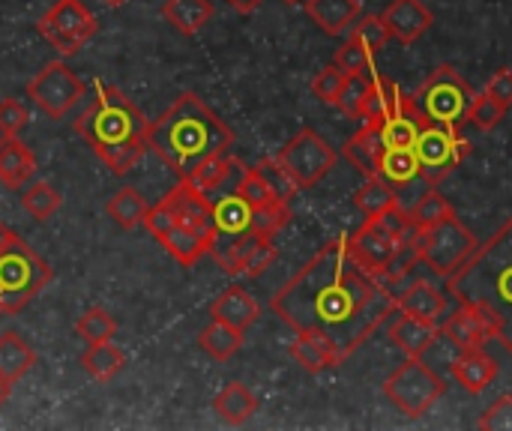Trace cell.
<instances>
[{"instance_id":"cell-1","label":"cell","mask_w":512,"mask_h":431,"mask_svg":"<svg viewBox=\"0 0 512 431\" xmlns=\"http://www.w3.org/2000/svg\"><path fill=\"white\" fill-rule=\"evenodd\" d=\"M270 309L294 333L330 339L348 360L399 306L390 282L354 255L348 237H336L276 291Z\"/></svg>"},{"instance_id":"cell-2","label":"cell","mask_w":512,"mask_h":431,"mask_svg":"<svg viewBox=\"0 0 512 431\" xmlns=\"http://www.w3.org/2000/svg\"><path fill=\"white\" fill-rule=\"evenodd\" d=\"M450 300L474 306L512 354V219H507L474 255L447 276Z\"/></svg>"},{"instance_id":"cell-3","label":"cell","mask_w":512,"mask_h":431,"mask_svg":"<svg viewBox=\"0 0 512 431\" xmlns=\"http://www.w3.org/2000/svg\"><path fill=\"white\" fill-rule=\"evenodd\" d=\"M231 144L234 132L228 123L195 93L177 96V102L147 126V150H153L180 180L204 159L228 153Z\"/></svg>"},{"instance_id":"cell-4","label":"cell","mask_w":512,"mask_h":431,"mask_svg":"<svg viewBox=\"0 0 512 431\" xmlns=\"http://www.w3.org/2000/svg\"><path fill=\"white\" fill-rule=\"evenodd\" d=\"M147 117L108 84H96V99L75 117V132L111 168L126 174L147 150Z\"/></svg>"},{"instance_id":"cell-5","label":"cell","mask_w":512,"mask_h":431,"mask_svg":"<svg viewBox=\"0 0 512 431\" xmlns=\"http://www.w3.org/2000/svg\"><path fill=\"white\" fill-rule=\"evenodd\" d=\"M51 282V267L15 237L0 249V312L24 309Z\"/></svg>"},{"instance_id":"cell-6","label":"cell","mask_w":512,"mask_h":431,"mask_svg":"<svg viewBox=\"0 0 512 431\" xmlns=\"http://www.w3.org/2000/svg\"><path fill=\"white\" fill-rule=\"evenodd\" d=\"M444 393H447V378L438 375L423 357H408V363H402L384 381V396L411 420L429 414Z\"/></svg>"},{"instance_id":"cell-7","label":"cell","mask_w":512,"mask_h":431,"mask_svg":"<svg viewBox=\"0 0 512 431\" xmlns=\"http://www.w3.org/2000/svg\"><path fill=\"white\" fill-rule=\"evenodd\" d=\"M474 96L477 93L471 90V84L453 66H441L426 78V84L420 87L414 102L423 111L426 123L459 129L468 120V108H471Z\"/></svg>"},{"instance_id":"cell-8","label":"cell","mask_w":512,"mask_h":431,"mask_svg":"<svg viewBox=\"0 0 512 431\" xmlns=\"http://www.w3.org/2000/svg\"><path fill=\"white\" fill-rule=\"evenodd\" d=\"M477 246V237L465 228V222H459V216H450L432 228L417 231V261H423L441 279L462 267Z\"/></svg>"},{"instance_id":"cell-9","label":"cell","mask_w":512,"mask_h":431,"mask_svg":"<svg viewBox=\"0 0 512 431\" xmlns=\"http://www.w3.org/2000/svg\"><path fill=\"white\" fill-rule=\"evenodd\" d=\"M336 150L330 147L327 138H321L315 129H300L276 156V162L282 165V171L291 177V183L297 189H309L315 186L321 177H327L336 165Z\"/></svg>"},{"instance_id":"cell-10","label":"cell","mask_w":512,"mask_h":431,"mask_svg":"<svg viewBox=\"0 0 512 431\" xmlns=\"http://www.w3.org/2000/svg\"><path fill=\"white\" fill-rule=\"evenodd\" d=\"M39 33L48 45H54L57 54L72 57L78 54L99 30V21L81 0H57L42 18H39Z\"/></svg>"},{"instance_id":"cell-11","label":"cell","mask_w":512,"mask_h":431,"mask_svg":"<svg viewBox=\"0 0 512 431\" xmlns=\"http://www.w3.org/2000/svg\"><path fill=\"white\" fill-rule=\"evenodd\" d=\"M414 153L420 159L423 177L429 183H441L453 168H459L471 156V144H468V138L459 135L456 126L426 123L414 144Z\"/></svg>"},{"instance_id":"cell-12","label":"cell","mask_w":512,"mask_h":431,"mask_svg":"<svg viewBox=\"0 0 512 431\" xmlns=\"http://www.w3.org/2000/svg\"><path fill=\"white\" fill-rule=\"evenodd\" d=\"M84 81L66 66V63H48L45 69H39V75L27 84V96L33 99V105L48 114L51 120H60L69 114V108H75L84 96Z\"/></svg>"},{"instance_id":"cell-13","label":"cell","mask_w":512,"mask_h":431,"mask_svg":"<svg viewBox=\"0 0 512 431\" xmlns=\"http://www.w3.org/2000/svg\"><path fill=\"white\" fill-rule=\"evenodd\" d=\"M210 255L228 276H261L276 261L273 240H264L252 231L237 237H213Z\"/></svg>"},{"instance_id":"cell-14","label":"cell","mask_w":512,"mask_h":431,"mask_svg":"<svg viewBox=\"0 0 512 431\" xmlns=\"http://www.w3.org/2000/svg\"><path fill=\"white\" fill-rule=\"evenodd\" d=\"M159 204H165L171 210L177 225H183V228L195 231L198 237H204L207 243H213V237H216L213 201L201 189H195L189 180H180Z\"/></svg>"},{"instance_id":"cell-15","label":"cell","mask_w":512,"mask_h":431,"mask_svg":"<svg viewBox=\"0 0 512 431\" xmlns=\"http://www.w3.org/2000/svg\"><path fill=\"white\" fill-rule=\"evenodd\" d=\"M381 15L390 27V36L402 45H414L435 24V15L423 0H390Z\"/></svg>"},{"instance_id":"cell-16","label":"cell","mask_w":512,"mask_h":431,"mask_svg":"<svg viewBox=\"0 0 512 431\" xmlns=\"http://www.w3.org/2000/svg\"><path fill=\"white\" fill-rule=\"evenodd\" d=\"M450 375H453V381L462 390H468L471 396H480V393H486L498 381V363L483 348H465L456 357Z\"/></svg>"},{"instance_id":"cell-17","label":"cell","mask_w":512,"mask_h":431,"mask_svg":"<svg viewBox=\"0 0 512 431\" xmlns=\"http://www.w3.org/2000/svg\"><path fill=\"white\" fill-rule=\"evenodd\" d=\"M258 315H261V306H258L255 297H252L246 288H240V285L222 291V294L213 300V306H210V318H213V321H222V324H228V327H234V330H240V333H246V330L258 321Z\"/></svg>"},{"instance_id":"cell-18","label":"cell","mask_w":512,"mask_h":431,"mask_svg":"<svg viewBox=\"0 0 512 431\" xmlns=\"http://www.w3.org/2000/svg\"><path fill=\"white\" fill-rule=\"evenodd\" d=\"M408 102V93L393 81V78H384V75H372V84H369V93H366V102H363V111L357 120L363 123H384L387 117H393L402 105Z\"/></svg>"},{"instance_id":"cell-19","label":"cell","mask_w":512,"mask_h":431,"mask_svg":"<svg viewBox=\"0 0 512 431\" xmlns=\"http://www.w3.org/2000/svg\"><path fill=\"white\" fill-rule=\"evenodd\" d=\"M396 306H399V312L417 315L435 327H441L450 315V297L441 294L435 285H426V282L411 285L402 297H396Z\"/></svg>"},{"instance_id":"cell-20","label":"cell","mask_w":512,"mask_h":431,"mask_svg":"<svg viewBox=\"0 0 512 431\" xmlns=\"http://www.w3.org/2000/svg\"><path fill=\"white\" fill-rule=\"evenodd\" d=\"M441 330L465 351V348H483L489 339H492V327L489 321L474 309V306H456L447 321L441 324Z\"/></svg>"},{"instance_id":"cell-21","label":"cell","mask_w":512,"mask_h":431,"mask_svg":"<svg viewBox=\"0 0 512 431\" xmlns=\"http://www.w3.org/2000/svg\"><path fill=\"white\" fill-rule=\"evenodd\" d=\"M384 150H387V144H384V135H381V126H378V123H363V126L345 141V156L354 162V168H357L363 177L378 174V165H381Z\"/></svg>"},{"instance_id":"cell-22","label":"cell","mask_w":512,"mask_h":431,"mask_svg":"<svg viewBox=\"0 0 512 431\" xmlns=\"http://www.w3.org/2000/svg\"><path fill=\"white\" fill-rule=\"evenodd\" d=\"M291 357L312 375L339 369L345 363V357L336 351V345L324 336H309V333H297V339L291 342Z\"/></svg>"},{"instance_id":"cell-23","label":"cell","mask_w":512,"mask_h":431,"mask_svg":"<svg viewBox=\"0 0 512 431\" xmlns=\"http://www.w3.org/2000/svg\"><path fill=\"white\" fill-rule=\"evenodd\" d=\"M36 174V156L15 135L0 138V183L9 189H21Z\"/></svg>"},{"instance_id":"cell-24","label":"cell","mask_w":512,"mask_h":431,"mask_svg":"<svg viewBox=\"0 0 512 431\" xmlns=\"http://www.w3.org/2000/svg\"><path fill=\"white\" fill-rule=\"evenodd\" d=\"M303 6L327 36H342L360 18V0H306Z\"/></svg>"},{"instance_id":"cell-25","label":"cell","mask_w":512,"mask_h":431,"mask_svg":"<svg viewBox=\"0 0 512 431\" xmlns=\"http://www.w3.org/2000/svg\"><path fill=\"white\" fill-rule=\"evenodd\" d=\"M213 201V219H216V237H237L252 228V207L231 189L216 192Z\"/></svg>"},{"instance_id":"cell-26","label":"cell","mask_w":512,"mask_h":431,"mask_svg":"<svg viewBox=\"0 0 512 431\" xmlns=\"http://www.w3.org/2000/svg\"><path fill=\"white\" fill-rule=\"evenodd\" d=\"M426 126V117L423 111L417 108L414 96H408V102L381 123V135H384V144L387 147H414L420 132Z\"/></svg>"},{"instance_id":"cell-27","label":"cell","mask_w":512,"mask_h":431,"mask_svg":"<svg viewBox=\"0 0 512 431\" xmlns=\"http://www.w3.org/2000/svg\"><path fill=\"white\" fill-rule=\"evenodd\" d=\"M438 333H441V327H435V324H429V321H423V318H417V315H408V312H402V315L396 318V324L390 327V339H393L408 357H423L426 348L435 342Z\"/></svg>"},{"instance_id":"cell-28","label":"cell","mask_w":512,"mask_h":431,"mask_svg":"<svg viewBox=\"0 0 512 431\" xmlns=\"http://www.w3.org/2000/svg\"><path fill=\"white\" fill-rule=\"evenodd\" d=\"M213 411H216V417H219L222 423H228V426H243V423L258 411V399H255V393H252L246 384L231 381V384H225L222 393L213 399Z\"/></svg>"},{"instance_id":"cell-29","label":"cell","mask_w":512,"mask_h":431,"mask_svg":"<svg viewBox=\"0 0 512 431\" xmlns=\"http://www.w3.org/2000/svg\"><path fill=\"white\" fill-rule=\"evenodd\" d=\"M378 177L384 183H390L393 189H405L417 177H423V168H420L414 147H387L381 156V165H378Z\"/></svg>"},{"instance_id":"cell-30","label":"cell","mask_w":512,"mask_h":431,"mask_svg":"<svg viewBox=\"0 0 512 431\" xmlns=\"http://www.w3.org/2000/svg\"><path fill=\"white\" fill-rule=\"evenodd\" d=\"M162 18L177 33L195 36L213 18V3L210 0H165L162 3Z\"/></svg>"},{"instance_id":"cell-31","label":"cell","mask_w":512,"mask_h":431,"mask_svg":"<svg viewBox=\"0 0 512 431\" xmlns=\"http://www.w3.org/2000/svg\"><path fill=\"white\" fill-rule=\"evenodd\" d=\"M36 366V354L33 348L12 330L0 333V378L15 384L21 381L30 369Z\"/></svg>"},{"instance_id":"cell-32","label":"cell","mask_w":512,"mask_h":431,"mask_svg":"<svg viewBox=\"0 0 512 431\" xmlns=\"http://www.w3.org/2000/svg\"><path fill=\"white\" fill-rule=\"evenodd\" d=\"M240 162L237 159H231L228 153H216V156H210V159H204L189 177H183V180H189L195 189H201L207 198H213L234 174H240Z\"/></svg>"},{"instance_id":"cell-33","label":"cell","mask_w":512,"mask_h":431,"mask_svg":"<svg viewBox=\"0 0 512 431\" xmlns=\"http://www.w3.org/2000/svg\"><path fill=\"white\" fill-rule=\"evenodd\" d=\"M162 249L183 267H192L198 264L207 252H210V243L204 237H198L195 231L183 228V225H171L162 237H159Z\"/></svg>"},{"instance_id":"cell-34","label":"cell","mask_w":512,"mask_h":431,"mask_svg":"<svg viewBox=\"0 0 512 431\" xmlns=\"http://www.w3.org/2000/svg\"><path fill=\"white\" fill-rule=\"evenodd\" d=\"M105 210H108V219H111L117 228L132 231V228L144 225V216H147L150 207H147V201H144L132 186H123V189H117V192L108 198Z\"/></svg>"},{"instance_id":"cell-35","label":"cell","mask_w":512,"mask_h":431,"mask_svg":"<svg viewBox=\"0 0 512 431\" xmlns=\"http://www.w3.org/2000/svg\"><path fill=\"white\" fill-rule=\"evenodd\" d=\"M126 366V354L108 339V342H96L87 345L84 357H81V369L93 378V381H111L120 369Z\"/></svg>"},{"instance_id":"cell-36","label":"cell","mask_w":512,"mask_h":431,"mask_svg":"<svg viewBox=\"0 0 512 431\" xmlns=\"http://www.w3.org/2000/svg\"><path fill=\"white\" fill-rule=\"evenodd\" d=\"M240 345H243V333L234 330V327H228V324H222V321H210V324L198 333V348H201L207 357L219 360V363L231 360V357L240 351Z\"/></svg>"},{"instance_id":"cell-37","label":"cell","mask_w":512,"mask_h":431,"mask_svg":"<svg viewBox=\"0 0 512 431\" xmlns=\"http://www.w3.org/2000/svg\"><path fill=\"white\" fill-rule=\"evenodd\" d=\"M354 204H357L360 213L369 219V216H378V213L390 210L393 204H399V198H396V189H393L390 183H384L378 174H372V177H366V183L357 189Z\"/></svg>"},{"instance_id":"cell-38","label":"cell","mask_w":512,"mask_h":431,"mask_svg":"<svg viewBox=\"0 0 512 431\" xmlns=\"http://www.w3.org/2000/svg\"><path fill=\"white\" fill-rule=\"evenodd\" d=\"M60 204H63L60 192H57L51 183H45V180H36V183H30V186L21 192V207H24L36 222H48V219L60 210Z\"/></svg>"},{"instance_id":"cell-39","label":"cell","mask_w":512,"mask_h":431,"mask_svg":"<svg viewBox=\"0 0 512 431\" xmlns=\"http://www.w3.org/2000/svg\"><path fill=\"white\" fill-rule=\"evenodd\" d=\"M411 222H414V228L417 231H423V228H432V225H438V222H444V219H450V216H456V210H453V204L441 195V192H426L411 210Z\"/></svg>"},{"instance_id":"cell-40","label":"cell","mask_w":512,"mask_h":431,"mask_svg":"<svg viewBox=\"0 0 512 431\" xmlns=\"http://www.w3.org/2000/svg\"><path fill=\"white\" fill-rule=\"evenodd\" d=\"M234 192H237V195L252 207V210L282 201V198H276V192L267 186V180L261 177V171H258V168H243V171H240V177H237V183H234Z\"/></svg>"},{"instance_id":"cell-41","label":"cell","mask_w":512,"mask_h":431,"mask_svg":"<svg viewBox=\"0 0 512 431\" xmlns=\"http://www.w3.org/2000/svg\"><path fill=\"white\" fill-rule=\"evenodd\" d=\"M75 333H78V339H84L87 345L108 342V339L117 333V321H114L105 309L93 306V309H87V312L75 321Z\"/></svg>"},{"instance_id":"cell-42","label":"cell","mask_w":512,"mask_h":431,"mask_svg":"<svg viewBox=\"0 0 512 431\" xmlns=\"http://www.w3.org/2000/svg\"><path fill=\"white\" fill-rule=\"evenodd\" d=\"M291 222V207L288 201H276V204H267V207H258L252 210V234L264 237V240H273L285 225Z\"/></svg>"},{"instance_id":"cell-43","label":"cell","mask_w":512,"mask_h":431,"mask_svg":"<svg viewBox=\"0 0 512 431\" xmlns=\"http://www.w3.org/2000/svg\"><path fill=\"white\" fill-rule=\"evenodd\" d=\"M372 75H375V69L360 72V75H348V81H345V87H342V93H339V99H336V108H339L342 114L360 117L363 102H366V93H369V84H372Z\"/></svg>"},{"instance_id":"cell-44","label":"cell","mask_w":512,"mask_h":431,"mask_svg":"<svg viewBox=\"0 0 512 431\" xmlns=\"http://www.w3.org/2000/svg\"><path fill=\"white\" fill-rule=\"evenodd\" d=\"M504 114H507V105H501L495 96H489V93L483 90V93H477V96H474V102H471V108H468V120H465V123H474L480 132H492V129L504 120Z\"/></svg>"},{"instance_id":"cell-45","label":"cell","mask_w":512,"mask_h":431,"mask_svg":"<svg viewBox=\"0 0 512 431\" xmlns=\"http://www.w3.org/2000/svg\"><path fill=\"white\" fill-rule=\"evenodd\" d=\"M351 36L357 42H363L372 54H378L393 36H390V27L384 21V15H366V18H357L354 27H351Z\"/></svg>"},{"instance_id":"cell-46","label":"cell","mask_w":512,"mask_h":431,"mask_svg":"<svg viewBox=\"0 0 512 431\" xmlns=\"http://www.w3.org/2000/svg\"><path fill=\"white\" fill-rule=\"evenodd\" d=\"M372 60H375V54H372L363 42H357L354 36H351V39L336 51V57H333V63H336L345 75H360V72L375 69Z\"/></svg>"},{"instance_id":"cell-47","label":"cell","mask_w":512,"mask_h":431,"mask_svg":"<svg viewBox=\"0 0 512 431\" xmlns=\"http://www.w3.org/2000/svg\"><path fill=\"white\" fill-rule=\"evenodd\" d=\"M345 81H348V75H345L336 63H327V66L312 78V93H315L321 102L336 105V99H339V93H342Z\"/></svg>"},{"instance_id":"cell-48","label":"cell","mask_w":512,"mask_h":431,"mask_svg":"<svg viewBox=\"0 0 512 431\" xmlns=\"http://www.w3.org/2000/svg\"><path fill=\"white\" fill-rule=\"evenodd\" d=\"M255 168L261 171V177L267 180V186L276 192V198H282V201H291V195L297 192V186L291 183V177L282 171V165H279L276 159H264V162H258Z\"/></svg>"},{"instance_id":"cell-49","label":"cell","mask_w":512,"mask_h":431,"mask_svg":"<svg viewBox=\"0 0 512 431\" xmlns=\"http://www.w3.org/2000/svg\"><path fill=\"white\" fill-rule=\"evenodd\" d=\"M30 114L18 99H3L0 102V132L3 135H18L27 126Z\"/></svg>"},{"instance_id":"cell-50","label":"cell","mask_w":512,"mask_h":431,"mask_svg":"<svg viewBox=\"0 0 512 431\" xmlns=\"http://www.w3.org/2000/svg\"><path fill=\"white\" fill-rule=\"evenodd\" d=\"M480 429L489 431H512V396H501L477 423Z\"/></svg>"},{"instance_id":"cell-51","label":"cell","mask_w":512,"mask_h":431,"mask_svg":"<svg viewBox=\"0 0 512 431\" xmlns=\"http://www.w3.org/2000/svg\"><path fill=\"white\" fill-rule=\"evenodd\" d=\"M486 93H489V96H495L501 105L512 108V69H498V72L492 75V81H489Z\"/></svg>"},{"instance_id":"cell-52","label":"cell","mask_w":512,"mask_h":431,"mask_svg":"<svg viewBox=\"0 0 512 431\" xmlns=\"http://www.w3.org/2000/svg\"><path fill=\"white\" fill-rule=\"evenodd\" d=\"M225 3H228L231 9H237L240 15H249V12H255L264 0H225Z\"/></svg>"},{"instance_id":"cell-53","label":"cell","mask_w":512,"mask_h":431,"mask_svg":"<svg viewBox=\"0 0 512 431\" xmlns=\"http://www.w3.org/2000/svg\"><path fill=\"white\" fill-rule=\"evenodd\" d=\"M9 393H12V384L0 378V408L6 405V399H9Z\"/></svg>"},{"instance_id":"cell-54","label":"cell","mask_w":512,"mask_h":431,"mask_svg":"<svg viewBox=\"0 0 512 431\" xmlns=\"http://www.w3.org/2000/svg\"><path fill=\"white\" fill-rule=\"evenodd\" d=\"M102 3H108V6H123L126 0H102Z\"/></svg>"},{"instance_id":"cell-55","label":"cell","mask_w":512,"mask_h":431,"mask_svg":"<svg viewBox=\"0 0 512 431\" xmlns=\"http://www.w3.org/2000/svg\"><path fill=\"white\" fill-rule=\"evenodd\" d=\"M285 3H306V0H285Z\"/></svg>"}]
</instances>
